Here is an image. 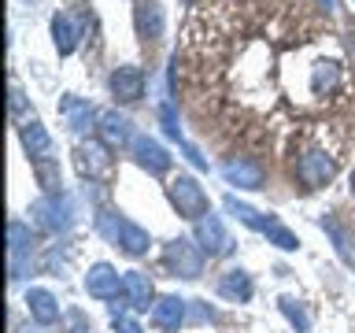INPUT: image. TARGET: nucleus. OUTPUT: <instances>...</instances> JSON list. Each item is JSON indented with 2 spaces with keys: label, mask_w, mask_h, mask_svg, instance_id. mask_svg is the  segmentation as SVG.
<instances>
[{
  "label": "nucleus",
  "mask_w": 355,
  "mask_h": 333,
  "mask_svg": "<svg viewBox=\"0 0 355 333\" xmlns=\"http://www.w3.org/2000/svg\"><path fill=\"white\" fill-rule=\"evenodd\" d=\"M171 200H174L178 215H185V219H204V215H211L204 189H200L193 178H185V174H178L174 182H171Z\"/></svg>",
  "instance_id": "obj_1"
},
{
  "label": "nucleus",
  "mask_w": 355,
  "mask_h": 333,
  "mask_svg": "<svg viewBox=\"0 0 355 333\" xmlns=\"http://www.w3.org/2000/svg\"><path fill=\"white\" fill-rule=\"evenodd\" d=\"M166 263H171L174 274L182 278H200V271H204V255H200L193 248V241H171V248H166Z\"/></svg>",
  "instance_id": "obj_2"
},
{
  "label": "nucleus",
  "mask_w": 355,
  "mask_h": 333,
  "mask_svg": "<svg viewBox=\"0 0 355 333\" xmlns=\"http://www.w3.org/2000/svg\"><path fill=\"white\" fill-rule=\"evenodd\" d=\"M296 178H300V182H304L307 189L326 185L329 178H333V160H326L322 152H307V155H300V160H296Z\"/></svg>",
  "instance_id": "obj_3"
},
{
  "label": "nucleus",
  "mask_w": 355,
  "mask_h": 333,
  "mask_svg": "<svg viewBox=\"0 0 355 333\" xmlns=\"http://www.w3.org/2000/svg\"><path fill=\"white\" fill-rule=\"evenodd\" d=\"M85 289H89V296H96V300H111V296H119V274L111 271L107 263H96L93 271L85 274Z\"/></svg>",
  "instance_id": "obj_4"
},
{
  "label": "nucleus",
  "mask_w": 355,
  "mask_h": 333,
  "mask_svg": "<svg viewBox=\"0 0 355 333\" xmlns=\"http://www.w3.org/2000/svg\"><path fill=\"white\" fill-rule=\"evenodd\" d=\"M222 174L241 189H263V166L255 160H230L226 166H222Z\"/></svg>",
  "instance_id": "obj_5"
},
{
  "label": "nucleus",
  "mask_w": 355,
  "mask_h": 333,
  "mask_svg": "<svg viewBox=\"0 0 355 333\" xmlns=\"http://www.w3.org/2000/svg\"><path fill=\"white\" fill-rule=\"evenodd\" d=\"M196 237H200V244H204L207 255H222V252L230 248V237H226V230H222V222H218L215 215H204V219H200Z\"/></svg>",
  "instance_id": "obj_6"
},
{
  "label": "nucleus",
  "mask_w": 355,
  "mask_h": 333,
  "mask_svg": "<svg viewBox=\"0 0 355 333\" xmlns=\"http://www.w3.org/2000/svg\"><path fill=\"white\" fill-rule=\"evenodd\" d=\"M111 89H115L119 100H137L141 89H144V78L137 67H119L115 78H111Z\"/></svg>",
  "instance_id": "obj_7"
},
{
  "label": "nucleus",
  "mask_w": 355,
  "mask_h": 333,
  "mask_svg": "<svg viewBox=\"0 0 355 333\" xmlns=\"http://www.w3.org/2000/svg\"><path fill=\"white\" fill-rule=\"evenodd\" d=\"M115 237H119V244H122L126 255H144L148 252V233H144L141 226H133V222H126V219H119Z\"/></svg>",
  "instance_id": "obj_8"
},
{
  "label": "nucleus",
  "mask_w": 355,
  "mask_h": 333,
  "mask_svg": "<svg viewBox=\"0 0 355 333\" xmlns=\"http://www.w3.org/2000/svg\"><path fill=\"white\" fill-rule=\"evenodd\" d=\"M26 304H30V315L37 318V322H44V326L60 318V304H55V296H52V293H44V289H30Z\"/></svg>",
  "instance_id": "obj_9"
},
{
  "label": "nucleus",
  "mask_w": 355,
  "mask_h": 333,
  "mask_svg": "<svg viewBox=\"0 0 355 333\" xmlns=\"http://www.w3.org/2000/svg\"><path fill=\"white\" fill-rule=\"evenodd\" d=\"M122 289H126V296H130V304L133 307H148L152 304V282L144 278L141 271H130L126 278H122Z\"/></svg>",
  "instance_id": "obj_10"
},
{
  "label": "nucleus",
  "mask_w": 355,
  "mask_h": 333,
  "mask_svg": "<svg viewBox=\"0 0 355 333\" xmlns=\"http://www.w3.org/2000/svg\"><path fill=\"white\" fill-rule=\"evenodd\" d=\"M78 166H82V174H89V178L107 174L111 155H107V148H100V144H85V148L78 152Z\"/></svg>",
  "instance_id": "obj_11"
},
{
  "label": "nucleus",
  "mask_w": 355,
  "mask_h": 333,
  "mask_svg": "<svg viewBox=\"0 0 355 333\" xmlns=\"http://www.w3.org/2000/svg\"><path fill=\"white\" fill-rule=\"evenodd\" d=\"M182 315H185V300L182 296H163L159 304L152 307V318L159 322V326H178V322H182Z\"/></svg>",
  "instance_id": "obj_12"
},
{
  "label": "nucleus",
  "mask_w": 355,
  "mask_h": 333,
  "mask_svg": "<svg viewBox=\"0 0 355 333\" xmlns=\"http://www.w3.org/2000/svg\"><path fill=\"white\" fill-rule=\"evenodd\" d=\"M137 155H141V163L148 166V171H155V174L166 171V163H171V160H166V152H163L155 141H148V137L137 141Z\"/></svg>",
  "instance_id": "obj_13"
},
{
  "label": "nucleus",
  "mask_w": 355,
  "mask_h": 333,
  "mask_svg": "<svg viewBox=\"0 0 355 333\" xmlns=\"http://www.w3.org/2000/svg\"><path fill=\"white\" fill-rule=\"evenodd\" d=\"M222 296H237V300H248L252 296V282L244 271H230V278L222 282Z\"/></svg>",
  "instance_id": "obj_14"
},
{
  "label": "nucleus",
  "mask_w": 355,
  "mask_h": 333,
  "mask_svg": "<svg viewBox=\"0 0 355 333\" xmlns=\"http://www.w3.org/2000/svg\"><path fill=\"white\" fill-rule=\"evenodd\" d=\"M22 141H26L30 155H44V152H49V137L41 133L37 122H26V130H22Z\"/></svg>",
  "instance_id": "obj_15"
},
{
  "label": "nucleus",
  "mask_w": 355,
  "mask_h": 333,
  "mask_svg": "<svg viewBox=\"0 0 355 333\" xmlns=\"http://www.w3.org/2000/svg\"><path fill=\"white\" fill-rule=\"evenodd\" d=\"M104 126H107L104 133H107V141H111V144H115V141L122 144V141L130 137V130H126L130 122H126V119H119V115H104Z\"/></svg>",
  "instance_id": "obj_16"
},
{
  "label": "nucleus",
  "mask_w": 355,
  "mask_h": 333,
  "mask_svg": "<svg viewBox=\"0 0 355 333\" xmlns=\"http://www.w3.org/2000/svg\"><path fill=\"white\" fill-rule=\"evenodd\" d=\"M37 178H41V185L49 189V193H55V189H60V171H55V163H49V160L37 163Z\"/></svg>",
  "instance_id": "obj_17"
},
{
  "label": "nucleus",
  "mask_w": 355,
  "mask_h": 333,
  "mask_svg": "<svg viewBox=\"0 0 355 333\" xmlns=\"http://www.w3.org/2000/svg\"><path fill=\"white\" fill-rule=\"evenodd\" d=\"M11 252H22V248H26V244H30V233L26 230H22V222H11Z\"/></svg>",
  "instance_id": "obj_18"
},
{
  "label": "nucleus",
  "mask_w": 355,
  "mask_h": 333,
  "mask_svg": "<svg viewBox=\"0 0 355 333\" xmlns=\"http://www.w3.org/2000/svg\"><path fill=\"white\" fill-rule=\"evenodd\" d=\"M282 307H285V315L296 322V330H300V333H307V318H304V311H300V307L293 304V300H282Z\"/></svg>",
  "instance_id": "obj_19"
},
{
  "label": "nucleus",
  "mask_w": 355,
  "mask_h": 333,
  "mask_svg": "<svg viewBox=\"0 0 355 333\" xmlns=\"http://www.w3.org/2000/svg\"><path fill=\"white\" fill-rule=\"evenodd\" d=\"M115 326H119V333H141V326L130 318H115Z\"/></svg>",
  "instance_id": "obj_20"
},
{
  "label": "nucleus",
  "mask_w": 355,
  "mask_h": 333,
  "mask_svg": "<svg viewBox=\"0 0 355 333\" xmlns=\"http://www.w3.org/2000/svg\"><path fill=\"white\" fill-rule=\"evenodd\" d=\"M352 185H355V178H352Z\"/></svg>",
  "instance_id": "obj_21"
}]
</instances>
